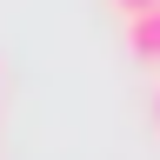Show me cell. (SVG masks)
I'll return each instance as SVG.
<instances>
[{"instance_id": "cell-1", "label": "cell", "mask_w": 160, "mask_h": 160, "mask_svg": "<svg viewBox=\"0 0 160 160\" xmlns=\"http://www.w3.org/2000/svg\"><path fill=\"white\" fill-rule=\"evenodd\" d=\"M127 47H133V60L160 67V7H147V13H133V20H127Z\"/></svg>"}, {"instance_id": "cell-2", "label": "cell", "mask_w": 160, "mask_h": 160, "mask_svg": "<svg viewBox=\"0 0 160 160\" xmlns=\"http://www.w3.org/2000/svg\"><path fill=\"white\" fill-rule=\"evenodd\" d=\"M113 7H120V13L133 20V13H147V7H160V0H113Z\"/></svg>"}, {"instance_id": "cell-3", "label": "cell", "mask_w": 160, "mask_h": 160, "mask_svg": "<svg viewBox=\"0 0 160 160\" xmlns=\"http://www.w3.org/2000/svg\"><path fill=\"white\" fill-rule=\"evenodd\" d=\"M153 127H160V93H153Z\"/></svg>"}]
</instances>
